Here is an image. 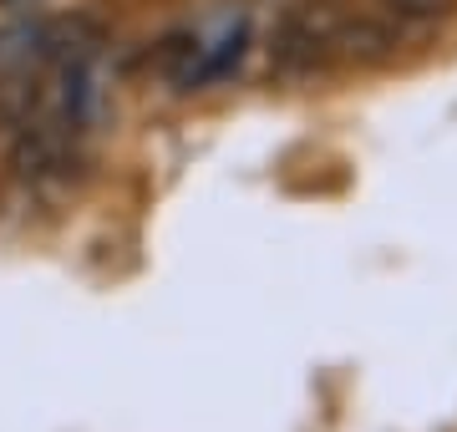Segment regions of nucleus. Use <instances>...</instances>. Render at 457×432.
<instances>
[{"instance_id":"nucleus-2","label":"nucleus","mask_w":457,"mask_h":432,"mask_svg":"<svg viewBox=\"0 0 457 432\" xmlns=\"http://www.w3.org/2000/svg\"><path fill=\"white\" fill-rule=\"evenodd\" d=\"M376 5L396 26H437L457 11V0H376Z\"/></svg>"},{"instance_id":"nucleus-1","label":"nucleus","mask_w":457,"mask_h":432,"mask_svg":"<svg viewBox=\"0 0 457 432\" xmlns=\"http://www.w3.org/2000/svg\"><path fill=\"white\" fill-rule=\"evenodd\" d=\"M336 46H341L345 62H361V67H371V62H386V56L396 51V31H392V21L361 16V21H345V26H341Z\"/></svg>"}]
</instances>
